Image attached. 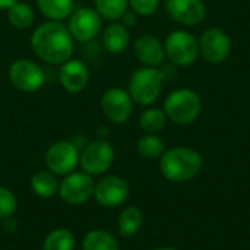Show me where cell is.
<instances>
[{"instance_id": "cell-19", "label": "cell", "mask_w": 250, "mask_h": 250, "mask_svg": "<svg viewBox=\"0 0 250 250\" xmlns=\"http://www.w3.org/2000/svg\"><path fill=\"white\" fill-rule=\"evenodd\" d=\"M59 180L54 173L50 170L38 171L31 179V189L32 192L44 199H50L59 193Z\"/></svg>"}, {"instance_id": "cell-25", "label": "cell", "mask_w": 250, "mask_h": 250, "mask_svg": "<svg viewBox=\"0 0 250 250\" xmlns=\"http://www.w3.org/2000/svg\"><path fill=\"white\" fill-rule=\"evenodd\" d=\"M75 236L67 229H56L47 234L42 243V250H73Z\"/></svg>"}, {"instance_id": "cell-21", "label": "cell", "mask_w": 250, "mask_h": 250, "mask_svg": "<svg viewBox=\"0 0 250 250\" xmlns=\"http://www.w3.org/2000/svg\"><path fill=\"white\" fill-rule=\"evenodd\" d=\"M167 114L163 108L158 107H146L142 114L139 116V127L145 133L158 135L161 130H164L167 125Z\"/></svg>"}, {"instance_id": "cell-31", "label": "cell", "mask_w": 250, "mask_h": 250, "mask_svg": "<svg viewBox=\"0 0 250 250\" xmlns=\"http://www.w3.org/2000/svg\"><path fill=\"white\" fill-rule=\"evenodd\" d=\"M1 221H3V229H4L6 233H15V231H16L18 223H16V220L13 218V215L4 218V220H1Z\"/></svg>"}, {"instance_id": "cell-28", "label": "cell", "mask_w": 250, "mask_h": 250, "mask_svg": "<svg viewBox=\"0 0 250 250\" xmlns=\"http://www.w3.org/2000/svg\"><path fill=\"white\" fill-rule=\"evenodd\" d=\"M129 9L138 16H152L160 6V0H127Z\"/></svg>"}, {"instance_id": "cell-32", "label": "cell", "mask_w": 250, "mask_h": 250, "mask_svg": "<svg viewBox=\"0 0 250 250\" xmlns=\"http://www.w3.org/2000/svg\"><path fill=\"white\" fill-rule=\"evenodd\" d=\"M19 0H0V10H7L9 7H12Z\"/></svg>"}, {"instance_id": "cell-15", "label": "cell", "mask_w": 250, "mask_h": 250, "mask_svg": "<svg viewBox=\"0 0 250 250\" xmlns=\"http://www.w3.org/2000/svg\"><path fill=\"white\" fill-rule=\"evenodd\" d=\"M59 82L69 94L82 92L89 82V69L79 59H69L59 69Z\"/></svg>"}, {"instance_id": "cell-13", "label": "cell", "mask_w": 250, "mask_h": 250, "mask_svg": "<svg viewBox=\"0 0 250 250\" xmlns=\"http://www.w3.org/2000/svg\"><path fill=\"white\" fill-rule=\"evenodd\" d=\"M129 192L130 189L125 179L119 176H107L95 185L94 198L104 208H116L126 202Z\"/></svg>"}, {"instance_id": "cell-7", "label": "cell", "mask_w": 250, "mask_h": 250, "mask_svg": "<svg viewBox=\"0 0 250 250\" xmlns=\"http://www.w3.org/2000/svg\"><path fill=\"white\" fill-rule=\"evenodd\" d=\"M9 82L21 92L32 94L42 88L45 73L40 64L29 59H16L7 70Z\"/></svg>"}, {"instance_id": "cell-8", "label": "cell", "mask_w": 250, "mask_h": 250, "mask_svg": "<svg viewBox=\"0 0 250 250\" xmlns=\"http://www.w3.org/2000/svg\"><path fill=\"white\" fill-rule=\"evenodd\" d=\"M81 149L72 141H57L45 152V166L56 176H67L79 166Z\"/></svg>"}, {"instance_id": "cell-5", "label": "cell", "mask_w": 250, "mask_h": 250, "mask_svg": "<svg viewBox=\"0 0 250 250\" xmlns=\"http://www.w3.org/2000/svg\"><path fill=\"white\" fill-rule=\"evenodd\" d=\"M166 57L176 66H190L199 57L198 40L186 29L171 31L164 41Z\"/></svg>"}, {"instance_id": "cell-29", "label": "cell", "mask_w": 250, "mask_h": 250, "mask_svg": "<svg viewBox=\"0 0 250 250\" xmlns=\"http://www.w3.org/2000/svg\"><path fill=\"white\" fill-rule=\"evenodd\" d=\"M138 15L133 12V10H130V9H127L123 15H122V18L119 19V22H122L126 28H132V26H135L136 23H138Z\"/></svg>"}, {"instance_id": "cell-4", "label": "cell", "mask_w": 250, "mask_h": 250, "mask_svg": "<svg viewBox=\"0 0 250 250\" xmlns=\"http://www.w3.org/2000/svg\"><path fill=\"white\" fill-rule=\"evenodd\" d=\"M163 110L168 120L176 125L186 126L201 116L202 100L199 94L190 88H177L167 95Z\"/></svg>"}, {"instance_id": "cell-27", "label": "cell", "mask_w": 250, "mask_h": 250, "mask_svg": "<svg viewBox=\"0 0 250 250\" xmlns=\"http://www.w3.org/2000/svg\"><path fill=\"white\" fill-rule=\"evenodd\" d=\"M16 205L18 201L13 192L4 186H0V220L12 217L16 211Z\"/></svg>"}, {"instance_id": "cell-23", "label": "cell", "mask_w": 250, "mask_h": 250, "mask_svg": "<svg viewBox=\"0 0 250 250\" xmlns=\"http://www.w3.org/2000/svg\"><path fill=\"white\" fill-rule=\"evenodd\" d=\"M6 15H7L9 23L16 29H26V28L32 26V23L35 21L34 9L28 3L21 1V0L18 3H15L12 7H9L6 10Z\"/></svg>"}, {"instance_id": "cell-11", "label": "cell", "mask_w": 250, "mask_h": 250, "mask_svg": "<svg viewBox=\"0 0 250 250\" xmlns=\"http://www.w3.org/2000/svg\"><path fill=\"white\" fill-rule=\"evenodd\" d=\"M67 19V29L75 41L89 42L103 31V18L94 7H79Z\"/></svg>"}, {"instance_id": "cell-16", "label": "cell", "mask_w": 250, "mask_h": 250, "mask_svg": "<svg viewBox=\"0 0 250 250\" xmlns=\"http://www.w3.org/2000/svg\"><path fill=\"white\" fill-rule=\"evenodd\" d=\"M133 54L142 66L158 67L166 59L164 44L152 34H142L133 42Z\"/></svg>"}, {"instance_id": "cell-17", "label": "cell", "mask_w": 250, "mask_h": 250, "mask_svg": "<svg viewBox=\"0 0 250 250\" xmlns=\"http://www.w3.org/2000/svg\"><path fill=\"white\" fill-rule=\"evenodd\" d=\"M101 41H103L104 48L108 53H111V54H122L130 45L129 28H126L119 21L110 22L101 31Z\"/></svg>"}, {"instance_id": "cell-14", "label": "cell", "mask_w": 250, "mask_h": 250, "mask_svg": "<svg viewBox=\"0 0 250 250\" xmlns=\"http://www.w3.org/2000/svg\"><path fill=\"white\" fill-rule=\"evenodd\" d=\"M166 10L174 22L185 26L201 25L207 18V6L202 0H167Z\"/></svg>"}, {"instance_id": "cell-12", "label": "cell", "mask_w": 250, "mask_h": 250, "mask_svg": "<svg viewBox=\"0 0 250 250\" xmlns=\"http://www.w3.org/2000/svg\"><path fill=\"white\" fill-rule=\"evenodd\" d=\"M92 176L85 171H72L59 185L60 198L69 205H82L94 196Z\"/></svg>"}, {"instance_id": "cell-10", "label": "cell", "mask_w": 250, "mask_h": 250, "mask_svg": "<svg viewBox=\"0 0 250 250\" xmlns=\"http://www.w3.org/2000/svg\"><path fill=\"white\" fill-rule=\"evenodd\" d=\"M199 56L211 64H220L226 62L231 53V40L229 34L217 26L205 29L199 40Z\"/></svg>"}, {"instance_id": "cell-3", "label": "cell", "mask_w": 250, "mask_h": 250, "mask_svg": "<svg viewBox=\"0 0 250 250\" xmlns=\"http://www.w3.org/2000/svg\"><path fill=\"white\" fill-rule=\"evenodd\" d=\"M164 82L166 81L158 67L141 66L132 72L127 82V92L133 104L149 107L158 100Z\"/></svg>"}, {"instance_id": "cell-24", "label": "cell", "mask_w": 250, "mask_h": 250, "mask_svg": "<svg viewBox=\"0 0 250 250\" xmlns=\"http://www.w3.org/2000/svg\"><path fill=\"white\" fill-rule=\"evenodd\" d=\"M136 149H138L139 155H142L144 158L155 160V158H161V155L166 152L167 148H166L164 141L158 135L146 133L138 139Z\"/></svg>"}, {"instance_id": "cell-30", "label": "cell", "mask_w": 250, "mask_h": 250, "mask_svg": "<svg viewBox=\"0 0 250 250\" xmlns=\"http://www.w3.org/2000/svg\"><path fill=\"white\" fill-rule=\"evenodd\" d=\"M164 81H168V79H174L177 76V66L176 64H163L161 69H160Z\"/></svg>"}, {"instance_id": "cell-26", "label": "cell", "mask_w": 250, "mask_h": 250, "mask_svg": "<svg viewBox=\"0 0 250 250\" xmlns=\"http://www.w3.org/2000/svg\"><path fill=\"white\" fill-rule=\"evenodd\" d=\"M94 9L98 15L108 21L114 22L122 18V15L129 9L127 0H94Z\"/></svg>"}, {"instance_id": "cell-1", "label": "cell", "mask_w": 250, "mask_h": 250, "mask_svg": "<svg viewBox=\"0 0 250 250\" xmlns=\"http://www.w3.org/2000/svg\"><path fill=\"white\" fill-rule=\"evenodd\" d=\"M29 45L40 60L53 66H60L72 59L75 51V40L67 25L56 21L40 23L31 34Z\"/></svg>"}, {"instance_id": "cell-2", "label": "cell", "mask_w": 250, "mask_h": 250, "mask_svg": "<svg viewBox=\"0 0 250 250\" xmlns=\"http://www.w3.org/2000/svg\"><path fill=\"white\" fill-rule=\"evenodd\" d=\"M202 155L188 146H174L166 149L160 158L163 176L173 183H185L195 179L202 170Z\"/></svg>"}, {"instance_id": "cell-6", "label": "cell", "mask_w": 250, "mask_h": 250, "mask_svg": "<svg viewBox=\"0 0 250 250\" xmlns=\"http://www.w3.org/2000/svg\"><path fill=\"white\" fill-rule=\"evenodd\" d=\"M114 148L105 139L88 142L79 155V166L82 171L89 176H101L110 170L114 163Z\"/></svg>"}, {"instance_id": "cell-20", "label": "cell", "mask_w": 250, "mask_h": 250, "mask_svg": "<svg viewBox=\"0 0 250 250\" xmlns=\"http://www.w3.org/2000/svg\"><path fill=\"white\" fill-rule=\"evenodd\" d=\"M82 250H120V246L111 233L95 229L85 234Z\"/></svg>"}, {"instance_id": "cell-18", "label": "cell", "mask_w": 250, "mask_h": 250, "mask_svg": "<svg viewBox=\"0 0 250 250\" xmlns=\"http://www.w3.org/2000/svg\"><path fill=\"white\" fill-rule=\"evenodd\" d=\"M37 7L47 21L63 22L75 10L73 0H37Z\"/></svg>"}, {"instance_id": "cell-9", "label": "cell", "mask_w": 250, "mask_h": 250, "mask_svg": "<svg viewBox=\"0 0 250 250\" xmlns=\"http://www.w3.org/2000/svg\"><path fill=\"white\" fill-rule=\"evenodd\" d=\"M100 105L105 119L114 125L126 123L133 113V101L127 89L120 86H111L101 95Z\"/></svg>"}, {"instance_id": "cell-33", "label": "cell", "mask_w": 250, "mask_h": 250, "mask_svg": "<svg viewBox=\"0 0 250 250\" xmlns=\"http://www.w3.org/2000/svg\"><path fill=\"white\" fill-rule=\"evenodd\" d=\"M154 250H179V249H174V248H167V246H164V248H158V249H154Z\"/></svg>"}, {"instance_id": "cell-22", "label": "cell", "mask_w": 250, "mask_h": 250, "mask_svg": "<svg viewBox=\"0 0 250 250\" xmlns=\"http://www.w3.org/2000/svg\"><path fill=\"white\" fill-rule=\"evenodd\" d=\"M144 221V215L139 208L136 207H126L119 217L117 230L122 237H132L135 236Z\"/></svg>"}]
</instances>
